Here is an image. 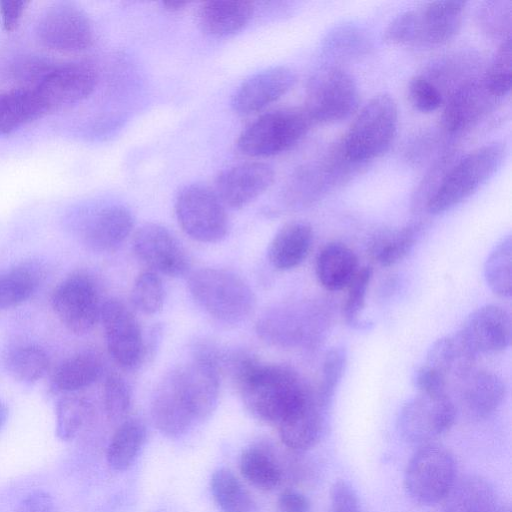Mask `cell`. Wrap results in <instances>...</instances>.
<instances>
[{"instance_id":"37","label":"cell","mask_w":512,"mask_h":512,"mask_svg":"<svg viewBox=\"0 0 512 512\" xmlns=\"http://www.w3.org/2000/svg\"><path fill=\"white\" fill-rule=\"evenodd\" d=\"M8 373L17 381L31 384L40 380L49 367V358L43 348L35 344H18L4 356Z\"/></svg>"},{"instance_id":"18","label":"cell","mask_w":512,"mask_h":512,"mask_svg":"<svg viewBox=\"0 0 512 512\" xmlns=\"http://www.w3.org/2000/svg\"><path fill=\"white\" fill-rule=\"evenodd\" d=\"M296 81V73L290 67L266 68L240 84L232 97V108L242 116L257 113L283 97Z\"/></svg>"},{"instance_id":"29","label":"cell","mask_w":512,"mask_h":512,"mask_svg":"<svg viewBox=\"0 0 512 512\" xmlns=\"http://www.w3.org/2000/svg\"><path fill=\"white\" fill-rule=\"evenodd\" d=\"M47 114L34 88L19 87L0 93V134L9 135Z\"/></svg>"},{"instance_id":"28","label":"cell","mask_w":512,"mask_h":512,"mask_svg":"<svg viewBox=\"0 0 512 512\" xmlns=\"http://www.w3.org/2000/svg\"><path fill=\"white\" fill-rule=\"evenodd\" d=\"M46 269L38 260H26L0 274V310L31 298L43 283Z\"/></svg>"},{"instance_id":"52","label":"cell","mask_w":512,"mask_h":512,"mask_svg":"<svg viewBox=\"0 0 512 512\" xmlns=\"http://www.w3.org/2000/svg\"><path fill=\"white\" fill-rule=\"evenodd\" d=\"M329 512H361L356 492L346 481H336L330 490Z\"/></svg>"},{"instance_id":"30","label":"cell","mask_w":512,"mask_h":512,"mask_svg":"<svg viewBox=\"0 0 512 512\" xmlns=\"http://www.w3.org/2000/svg\"><path fill=\"white\" fill-rule=\"evenodd\" d=\"M481 59L472 52L448 55L429 65L423 75L446 98L465 82L480 76Z\"/></svg>"},{"instance_id":"11","label":"cell","mask_w":512,"mask_h":512,"mask_svg":"<svg viewBox=\"0 0 512 512\" xmlns=\"http://www.w3.org/2000/svg\"><path fill=\"white\" fill-rule=\"evenodd\" d=\"M51 304L60 322L71 333L90 332L100 320L102 303L95 280L85 272H75L54 289Z\"/></svg>"},{"instance_id":"43","label":"cell","mask_w":512,"mask_h":512,"mask_svg":"<svg viewBox=\"0 0 512 512\" xmlns=\"http://www.w3.org/2000/svg\"><path fill=\"white\" fill-rule=\"evenodd\" d=\"M512 2L510 0L483 1L476 10V22L481 31L490 38L511 37Z\"/></svg>"},{"instance_id":"49","label":"cell","mask_w":512,"mask_h":512,"mask_svg":"<svg viewBox=\"0 0 512 512\" xmlns=\"http://www.w3.org/2000/svg\"><path fill=\"white\" fill-rule=\"evenodd\" d=\"M56 63L41 55H25L13 64L12 75L25 88H35Z\"/></svg>"},{"instance_id":"57","label":"cell","mask_w":512,"mask_h":512,"mask_svg":"<svg viewBox=\"0 0 512 512\" xmlns=\"http://www.w3.org/2000/svg\"><path fill=\"white\" fill-rule=\"evenodd\" d=\"M7 417H8V408L5 405V403L0 401V430L4 426V424L7 420Z\"/></svg>"},{"instance_id":"19","label":"cell","mask_w":512,"mask_h":512,"mask_svg":"<svg viewBox=\"0 0 512 512\" xmlns=\"http://www.w3.org/2000/svg\"><path fill=\"white\" fill-rule=\"evenodd\" d=\"M274 178V169L267 163H242L218 174L214 192L225 207L239 209L263 194Z\"/></svg>"},{"instance_id":"56","label":"cell","mask_w":512,"mask_h":512,"mask_svg":"<svg viewBox=\"0 0 512 512\" xmlns=\"http://www.w3.org/2000/svg\"><path fill=\"white\" fill-rule=\"evenodd\" d=\"M187 4L188 3L184 1H168L163 2L162 6L166 11L175 13L183 10Z\"/></svg>"},{"instance_id":"15","label":"cell","mask_w":512,"mask_h":512,"mask_svg":"<svg viewBox=\"0 0 512 512\" xmlns=\"http://www.w3.org/2000/svg\"><path fill=\"white\" fill-rule=\"evenodd\" d=\"M499 101L484 85L482 74L465 82L444 102L440 118L442 133L447 138H454L472 130L492 112Z\"/></svg>"},{"instance_id":"54","label":"cell","mask_w":512,"mask_h":512,"mask_svg":"<svg viewBox=\"0 0 512 512\" xmlns=\"http://www.w3.org/2000/svg\"><path fill=\"white\" fill-rule=\"evenodd\" d=\"M53 508L52 496L44 490H36L23 498L17 512H52Z\"/></svg>"},{"instance_id":"33","label":"cell","mask_w":512,"mask_h":512,"mask_svg":"<svg viewBox=\"0 0 512 512\" xmlns=\"http://www.w3.org/2000/svg\"><path fill=\"white\" fill-rule=\"evenodd\" d=\"M374 45L368 32L362 27L343 23L333 27L323 38L322 55L329 61H353L370 55Z\"/></svg>"},{"instance_id":"34","label":"cell","mask_w":512,"mask_h":512,"mask_svg":"<svg viewBox=\"0 0 512 512\" xmlns=\"http://www.w3.org/2000/svg\"><path fill=\"white\" fill-rule=\"evenodd\" d=\"M422 226V222L415 221L400 228L378 232L369 243L371 258L385 267L400 262L414 247Z\"/></svg>"},{"instance_id":"14","label":"cell","mask_w":512,"mask_h":512,"mask_svg":"<svg viewBox=\"0 0 512 512\" xmlns=\"http://www.w3.org/2000/svg\"><path fill=\"white\" fill-rule=\"evenodd\" d=\"M36 34L42 45L60 52H79L89 48L94 31L89 17L74 4L61 2L40 16Z\"/></svg>"},{"instance_id":"45","label":"cell","mask_w":512,"mask_h":512,"mask_svg":"<svg viewBox=\"0 0 512 512\" xmlns=\"http://www.w3.org/2000/svg\"><path fill=\"white\" fill-rule=\"evenodd\" d=\"M165 290L160 275L152 270L142 271L134 280L131 301L140 312L158 313L164 304Z\"/></svg>"},{"instance_id":"9","label":"cell","mask_w":512,"mask_h":512,"mask_svg":"<svg viewBox=\"0 0 512 512\" xmlns=\"http://www.w3.org/2000/svg\"><path fill=\"white\" fill-rule=\"evenodd\" d=\"M456 462L452 453L433 443L420 447L409 460L404 486L421 505L442 502L456 483Z\"/></svg>"},{"instance_id":"31","label":"cell","mask_w":512,"mask_h":512,"mask_svg":"<svg viewBox=\"0 0 512 512\" xmlns=\"http://www.w3.org/2000/svg\"><path fill=\"white\" fill-rule=\"evenodd\" d=\"M440 512H498L497 497L493 486L476 475L466 476L454 484L443 500Z\"/></svg>"},{"instance_id":"53","label":"cell","mask_w":512,"mask_h":512,"mask_svg":"<svg viewBox=\"0 0 512 512\" xmlns=\"http://www.w3.org/2000/svg\"><path fill=\"white\" fill-rule=\"evenodd\" d=\"M29 1L25 0H1L0 18L5 31L11 32L19 25Z\"/></svg>"},{"instance_id":"17","label":"cell","mask_w":512,"mask_h":512,"mask_svg":"<svg viewBox=\"0 0 512 512\" xmlns=\"http://www.w3.org/2000/svg\"><path fill=\"white\" fill-rule=\"evenodd\" d=\"M97 81V71L91 64L71 62L56 64L34 89L48 113L86 99Z\"/></svg>"},{"instance_id":"41","label":"cell","mask_w":512,"mask_h":512,"mask_svg":"<svg viewBox=\"0 0 512 512\" xmlns=\"http://www.w3.org/2000/svg\"><path fill=\"white\" fill-rule=\"evenodd\" d=\"M457 159L458 152L453 146L445 147L441 153L438 154L413 193L411 207L414 212L419 213L425 211L428 201Z\"/></svg>"},{"instance_id":"21","label":"cell","mask_w":512,"mask_h":512,"mask_svg":"<svg viewBox=\"0 0 512 512\" xmlns=\"http://www.w3.org/2000/svg\"><path fill=\"white\" fill-rule=\"evenodd\" d=\"M151 417L155 427L171 438L185 434L196 422L173 369L159 382L151 402Z\"/></svg>"},{"instance_id":"38","label":"cell","mask_w":512,"mask_h":512,"mask_svg":"<svg viewBox=\"0 0 512 512\" xmlns=\"http://www.w3.org/2000/svg\"><path fill=\"white\" fill-rule=\"evenodd\" d=\"M210 488L222 512H254L255 502L238 478L227 468L214 471Z\"/></svg>"},{"instance_id":"10","label":"cell","mask_w":512,"mask_h":512,"mask_svg":"<svg viewBox=\"0 0 512 512\" xmlns=\"http://www.w3.org/2000/svg\"><path fill=\"white\" fill-rule=\"evenodd\" d=\"M174 208L180 227L195 241L215 243L226 237V207L209 187L196 183L185 186L178 193Z\"/></svg>"},{"instance_id":"44","label":"cell","mask_w":512,"mask_h":512,"mask_svg":"<svg viewBox=\"0 0 512 512\" xmlns=\"http://www.w3.org/2000/svg\"><path fill=\"white\" fill-rule=\"evenodd\" d=\"M511 37L500 42L485 71L482 80L488 91L502 100L511 89Z\"/></svg>"},{"instance_id":"8","label":"cell","mask_w":512,"mask_h":512,"mask_svg":"<svg viewBox=\"0 0 512 512\" xmlns=\"http://www.w3.org/2000/svg\"><path fill=\"white\" fill-rule=\"evenodd\" d=\"M358 105L357 82L339 64H325L308 79L303 109L313 125L339 122L355 112Z\"/></svg>"},{"instance_id":"55","label":"cell","mask_w":512,"mask_h":512,"mask_svg":"<svg viewBox=\"0 0 512 512\" xmlns=\"http://www.w3.org/2000/svg\"><path fill=\"white\" fill-rule=\"evenodd\" d=\"M279 512H310V502L298 491L286 490L278 498Z\"/></svg>"},{"instance_id":"3","label":"cell","mask_w":512,"mask_h":512,"mask_svg":"<svg viewBox=\"0 0 512 512\" xmlns=\"http://www.w3.org/2000/svg\"><path fill=\"white\" fill-rule=\"evenodd\" d=\"M361 167L347 158L338 142L293 171L282 188L281 200L292 210L307 208L347 183Z\"/></svg>"},{"instance_id":"5","label":"cell","mask_w":512,"mask_h":512,"mask_svg":"<svg viewBox=\"0 0 512 512\" xmlns=\"http://www.w3.org/2000/svg\"><path fill=\"white\" fill-rule=\"evenodd\" d=\"M506 153L505 143L495 141L458 158L428 201L425 211L431 215L442 214L469 198L496 173Z\"/></svg>"},{"instance_id":"2","label":"cell","mask_w":512,"mask_h":512,"mask_svg":"<svg viewBox=\"0 0 512 512\" xmlns=\"http://www.w3.org/2000/svg\"><path fill=\"white\" fill-rule=\"evenodd\" d=\"M466 2L434 1L406 10L386 27L383 40L395 46L433 48L446 44L459 32Z\"/></svg>"},{"instance_id":"24","label":"cell","mask_w":512,"mask_h":512,"mask_svg":"<svg viewBox=\"0 0 512 512\" xmlns=\"http://www.w3.org/2000/svg\"><path fill=\"white\" fill-rule=\"evenodd\" d=\"M254 4L244 0L203 2L197 10V21L203 32L224 38L241 31L254 14Z\"/></svg>"},{"instance_id":"12","label":"cell","mask_w":512,"mask_h":512,"mask_svg":"<svg viewBox=\"0 0 512 512\" xmlns=\"http://www.w3.org/2000/svg\"><path fill=\"white\" fill-rule=\"evenodd\" d=\"M457 409L446 395L418 393L401 408L397 429L408 443L426 445L447 432L453 425Z\"/></svg>"},{"instance_id":"51","label":"cell","mask_w":512,"mask_h":512,"mask_svg":"<svg viewBox=\"0 0 512 512\" xmlns=\"http://www.w3.org/2000/svg\"><path fill=\"white\" fill-rule=\"evenodd\" d=\"M414 386L421 394L446 395L448 380L426 364L420 366L413 377Z\"/></svg>"},{"instance_id":"25","label":"cell","mask_w":512,"mask_h":512,"mask_svg":"<svg viewBox=\"0 0 512 512\" xmlns=\"http://www.w3.org/2000/svg\"><path fill=\"white\" fill-rule=\"evenodd\" d=\"M324 411L314 392L303 405L277 425L282 443L298 452L313 447L322 434Z\"/></svg>"},{"instance_id":"26","label":"cell","mask_w":512,"mask_h":512,"mask_svg":"<svg viewBox=\"0 0 512 512\" xmlns=\"http://www.w3.org/2000/svg\"><path fill=\"white\" fill-rule=\"evenodd\" d=\"M313 242L312 227L302 221L282 226L268 247V259L277 270L286 271L300 265L307 257Z\"/></svg>"},{"instance_id":"23","label":"cell","mask_w":512,"mask_h":512,"mask_svg":"<svg viewBox=\"0 0 512 512\" xmlns=\"http://www.w3.org/2000/svg\"><path fill=\"white\" fill-rule=\"evenodd\" d=\"M458 382L461 408L471 418L483 419L494 413L506 395L504 381L487 370L471 369Z\"/></svg>"},{"instance_id":"46","label":"cell","mask_w":512,"mask_h":512,"mask_svg":"<svg viewBox=\"0 0 512 512\" xmlns=\"http://www.w3.org/2000/svg\"><path fill=\"white\" fill-rule=\"evenodd\" d=\"M103 403L110 420L121 421L127 416L131 407V389L119 373L107 375L103 385Z\"/></svg>"},{"instance_id":"20","label":"cell","mask_w":512,"mask_h":512,"mask_svg":"<svg viewBox=\"0 0 512 512\" xmlns=\"http://www.w3.org/2000/svg\"><path fill=\"white\" fill-rule=\"evenodd\" d=\"M509 313L496 305H485L473 311L464 321L458 334L477 355L503 351L511 341Z\"/></svg>"},{"instance_id":"27","label":"cell","mask_w":512,"mask_h":512,"mask_svg":"<svg viewBox=\"0 0 512 512\" xmlns=\"http://www.w3.org/2000/svg\"><path fill=\"white\" fill-rule=\"evenodd\" d=\"M358 270V259L353 250L339 242L325 245L315 262L316 277L329 291L346 288Z\"/></svg>"},{"instance_id":"40","label":"cell","mask_w":512,"mask_h":512,"mask_svg":"<svg viewBox=\"0 0 512 512\" xmlns=\"http://www.w3.org/2000/svg\"><path fill=\"white\" fill-rule=\"evenodd\" d=\"M512 243L510 235L503 238L488 255L484 265V277L493 293L509 297L512 292Z\"/></svg>"},{"instance_id":"47","label":"cell","mask_w":512,"mask_h":512,"mask_svg":"<svg viewBox=\"0 0 512 512\" xmlns=\"http://www.w3.org/2000/svg\"><path fill=\"white\" fill-rule=\"evenodd\" d=\"M372 278V269L363 267L358 270L351 280L347 296L343 306V314L346 321L351 325L358 324L359 317L364 309L367 291Z\"/></svg>"},{"instance_id":"22","label":"cell","mask_w":512,"mask_h":512,"mask_svg":"<svg viewBox=\"0 0 512 512\" xmlns=\"http://www.w3.org/2000/svg\"><path fill=\"white\" fill-rule=\"evenodd\" d=\"M133 227L134 218L128 208L123 205H108L85 220L81 228V238L93 251L111 252L122 245Z\"/></svg>"},{"instance_id":"7","label":"cell","mask_w":512,"mask_h":512,"mask_svg":"<svg viewBox=\"0 0 512 512\" xmlns=\"http://www.w3.org/2000/svg\"><path fill=\"white\" fill-rule=\"evenodd\" d=\"M312 125L303 107L276 109L246 126L236 145L240 153L248 157L275 156L300 142Z\"/></svg>"},{"instance_id":"36","label":"cell","mask_w":512,"mask_h":512,"mask_svg":"<svg viewBox=\"0 0 512 512\" xmlns=\"http://www.w3.org/2000/svg\"><path fill=\"white\" fill-rule=\"evenodd\" d=\"M147 437L139 419L123 421L113 434L107 449V462L116 471L127 470L137 458Z\"/></svg>"},{"instance_id":"39","label":"cell","mask_w":512,"mask_h":512,"mask_svg":"<svg viewBox=\"0 0 512 512\" xmlns=\"http://www.w3.org/2000/svg\"><path fill=\"white\" fill-rule=\"evenodd\" d=\"M240 471L253 486L262 490L276 488L282 480V470L277 460L267 451L252 447L241 454Z\"/></svg>"},{"instance_id":"4","label":"cell","mask_w":512,"mask_h":512,"mask_svg":"<svg viewBox=\"0 0 512 512\" xmlns=\"http://www.w3.org/2000/svg\"><path fill=\"white\" fill-rule=\"evenodd\" d=\"M188 289L203 311L224 323L245 320L255 307V296L249 284L229 270L198 269L189 276Z\"/></svg>"},{"instance_id":"6","label":"cell","mask_w":512,"mask_h":512,"mask_svg":"<svg viewBox=\"0 0 512 512\" xmlns=\"http://www.w3.org/2000/svg\"><path fill=\"white\" fill-rule=\"evenodd\" d=\"M397 128L396 102L388 94H377L358 112L339 143L348 159L364 166L389 150Z\"/></svg>"},{"instance_id":"35","label":"cell","mask_w":512,"mask_h":512,"mask_svg":"<svg viewBox=\"0 0 512 512\" xmlns=\"http://www.w3.org/2000/svg\"><path fill=\"white\" fill-rule=\"evenodd\" d=\"M102 370V360L96 353L81 352L57 367L52 377V385L61 392H75L96 382Z\"/></svg>"},{"instance_id":"13","label":"cell","mask_w":512,"mask_h":512,"mask_svg":"<svg viewBox=\"0 0 512 512\" xmlns=\"http://www.w3.org/2000/svg\"><path fill=\"white\" fill-rule=\"evenodd\" d=\"M100 321L112 359L127 370L140 366L146 357V344L132 311L122 301L111 298L102 303Z\"/></svg>"},{"instance_id":"32","label":"cell","mask_w":512,"mask_h":512,"mask_svg":"<svg viewBox=\"0 0 512 512\" xmlns=\"http://www.w3.org/2000/svg\"><path fill=\"white\" fill-rule=\"evenodd\" d=\"M476 354L457 333L436 340L428 350L424 364L441 373L447 380H459L473 369Z\"/></svg>"},{"instance_id":"1","label":"cell","mask_w":512,"mask_h":512,"mask_svg":"<svg viewBox=\"0 0 512 512\" xmlns=\"http://www.w3.org/2000/svg\"><path fill=\"white\" fill-rule=\"evenodd\" d=\"M231 363L245 407L263 422L278 425L314 393L287 366L263 363L248 354L235 355Z\"/></svg>"},{"instance_id":"42","label":"cell","mask_w":512,"mask_h":512,"mask_svg":"<svg viewBox=\"0 0 512 512\" xmlns=\"http://www.w3.org/2000/svg\"><path fill=\"white\" fill-rule=\"evenodd\" d=\"M56 434L62 441L73 439L91 414L90 403L81 397L66 396L56 405Z\"/></svg>"},{"instance_id":"16","label":"cell","mask_w":512,"mask_h":512,"mask_svg":"<svg viewBox=\"0 0 512 512\" xmlns=\"http://www.w3.org/2000/svg\"><path fill=\"white\" fill-rule=\"evenodd\" d=\"M133 251L149 270L169 277L185 275L190 267L186 250L164 226L147 223L133 237Z\"/></svg>"},{"instance_id":"50","label":"cell","mask_w":512,"mask_h":512,"mask_svg":"<svg viewBox=\"0 0 512 512\" xmlns=\"http://www.w3.org/2000/svg\"><path fill=\"white\" fill-rule=\"evenodd\" d=\"M408 97L415 109L430 113L444 104V97L423 74L413 76L408 83Z\"/></svg>"},{"instance_id":"48","label":"cell","mask_w":512,"mask_h":512,"mask_svg":"<svg viewBox=\"0 0 512 512\" xmlns=\"http://www.w3.org/2000/svg\"><path fill=\"white\" fill-rule=\"evenodd\" d=\"M346 364V355L343 349L330 350L324 360L322 382L315 393L319 404L326 409L331 401L335 388L340 381Z\"/></svg>"}]
</instances>
